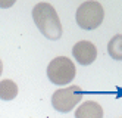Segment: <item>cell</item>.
I'll list each match as a JSON object with an SVG mask.
<instances>
[{"label":"cell","instance_id":"obj_1","mask_svg":"<svg viewBox=\"0 0 122 118\" xmlns=\"http://www.w3.org/2000/svg\"><path fill=\"white\" fill-rule=\"evenodd\" d=\"M32 19L46 39L59 40L62 37V24L56 13V9L50 3H37L32 9Z\"/></svg>","mask_w":122,"mask_h":118},{"label":"cell","instance_id":"obj_2","mask_svg":"<svg viewBox=\"0 0 122 118\" xmlns=\"http://www.w3.org/2000/svg\"><path fill=\"white\" fill-rule=\"evenodd\" d=\"M103 18H104L103 6L99 2H94V0L84 2L76 9V24L82 30L87 31L96 30L97 27L102 25Z\"/></svg>","mask_w":122,"mask_h":118},{"label":"cell","instance_id":"obj_3","mask_svg":"<svg viewBox=\"0 0 122 118\" xmlns=\"http://www.w3.org/2000/svg\"><path fill=\"white\" fill-rule=\"evenodd\" d=\"M75 65L74 62L66 56H57L49 63L47 77L53 84L65 86L69 84L75 77Z\"/></svg>","mask_w":122,"mask_h":118},{"label":"cell","instance_id":"obj_4","mask_svg":"<svg viewBox=\"0 0 122 118\" xmlns=\"http://www.w3.org/2000/svg\"><path fill=\"white\" fill-rule=\"evenodd\" d=\"M82 90L80 86H68L66 89H59L51 96V105L59 112H69L80 103L82 99Z\"/></svg>","mask_w":122,"mask_h":118},{"label":"cell","instance_id":"obj_5","mask_svg":"<svg viewBox=\"0 0 122 118\" xmlns=\"http://www.w3.org/2000/svg\"><path fill=\"white\" fill-rule=\"evenodd\" d=\"M72 55L80 65H91L97 58V49L91 41L82 40V41H78L74 46Z\"/></svg>","mask_w":122,"mask_h":118},{"label":"cell","instance_id":"obj_6","mask_svg":"<svg viewBox=\"0 0 122 118\" xmlns=\"http://www.w3.org/2000/svg\"><path fill=\"white\" fill-rule=\"evenodd\" d=\"M76 118H102L103 117V108L97 102H84L75 112Z\"/></svg>","mask_w":122,"mask_h":118},{"label":"cell","instance_id":"obj_7","mask_svg":"<svg viewBox=\"0 0 122 118\" xmlns=\"http://www.w3.org/2000/svg\"><path fill=\"white\" fill-rule=\"evenodd\" d=\"M107 52L112 59L122 61V34H116L107 43Z\"/></svg>","mask_w":122,"mask_h":118},{"label":"cell","instance_id":"obj_8","mask_svg":"<svg viewBox=\"0 0 122 118\" xmlns=\"http://www.w3.org/2000/svg\"><path fill=\"white\" fill-rule=\"evenodd\" d=\"M0 95L3 101H12L18 95V87L12 80H2L0 83Z\"/></svg>","mask_w":122,"mask_h":118},{"label":"cell","instance_id":"obj_9","mask_svg":"<svg viewBox=\"0 0 122 118\" xmlns=\"http://www.w3.org/2000/svg\"><path fill=\"white\" fill-rule=\"evenodd\" d=\"M16 2V0H2V3H0V6H2L3 9H7V7H10L13 6V3Z\"/></svg>","mask_w":122,"mask_h":118}]
</instances>
